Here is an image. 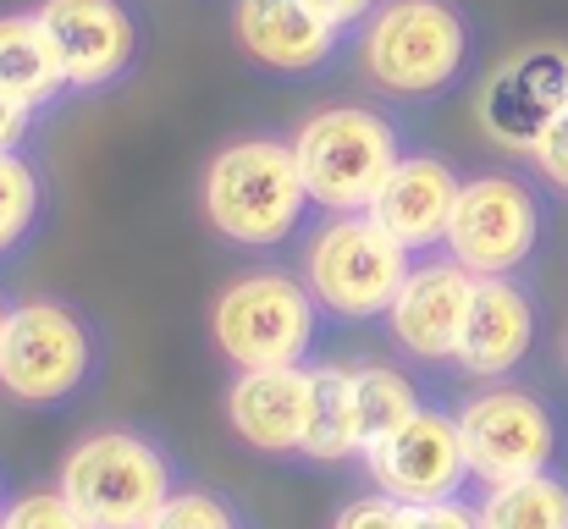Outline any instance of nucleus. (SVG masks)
Wrapping results in <instances>:
<instances>
[{"label":"nucleus","instance_id":"1","mask_svg":"<svg viewBox=\"0 0 568 529\" xmlns=\"http://www.w3.org/2000/svg\"><path fill=\"white\" fill-rule=\"evenodd\" d=\"M310 187L298 172L293 139L248 133L215 150L204 166V215L237 248H276L298 232L310 210Z\"/></svg>","mask_w":568,"mask_h":529},{"label":"nucleus","instance_id":"2","mask_svg":"<svg viewBox=\"0 0 568 529\" xmlns=\"http://www.w3.org/2000/svg\"><path fill=\"white\" fill-rule=\"evenodd\" d=\"M55 491L89 519V529H150V519L178 497V469L139 430H94L61 458Z\"/></svg>","mask_w":568,"mask_h":529},{"label":"nucleus","instance_id":"3","mask_svg":"<svg viewBox=\"0 0 568 529\" xmlns=\"http://www.w3.org/2000/svg\"><path fill=\"white\" fill-rule=\"evenodd\" d=\"M464 61H469V28L453 0H386L371 11L359 39L365 78L403 100H430L453 89Z\"/></svg>","mask_w":568,"mask_h":529},{"label":"nucleus","instance_id":"4","mask_svg":"<svg viewBox=\"0 0 568 529\" xmlns=\"http://www.w3.org/2000/svg\"><path fill=\"white\" fill-rule=\"evenodd\" d=\"M210 337L237 369L304 364L321 337V298L287 271H243L210 309Z\"/></svg>","mask_w":568,"mask_h":529},{"label":"nucleus","instance_id":"5","mask_svg":"<svg viewBox=\"0 0 568 529\" xmlns=\"http://www.w3.org/2000/svg\"><path fill=\"white\" fill-rule=\"evenodd\" d=\"M293 155L321 210L354 215L376 204L381 182L403 161V144H397V128L371 105H326L298 122Z\"/></svg>","mask_w":568,"mask_h":529},{"label":"nucleus","instance_id":"6","mask_svg":"<svg viewBox=\"0 0 568 529\" xmlns=\"http://www.w3.org/2000/svg\"><path fill=\"white\" fill-rule=\"evenodd\" d=\"M403 276H408V248L371 210L332 215L304 254V282L321 298V309L337 321H386Z\"/></svg>","mask_w":568,"mask_h":529},{"label":"nucleus","instance_id":"7","mask_svg":"<svg viewBox=\"0 0 568 529\" xmlns=\"http://www.w3.org/2000/svg\"><path fill=\"white\" fill-rule=\"evenodd\" d=\"M94 375V337L78 309L55 298L11 304L0 332V391L28 408H55Z\"/></svg>","mask_w":568,"mask_h":529},{"label":"nucleus","instance_id":"8","mask_svg":"<svg viewBox=\"0 0 568 529\" xmlns=\"http://www.w3.org/2000/svg\"><path fill=\"white\" fill-rule=\"evenodd\" d=\"M458 430H464L469 469H475L480 486H508V480L541 475L558 458V419L525 386L491 380L486 391L464 397L458 403Z\"/></svg>","mask_w":568,"mask_h":529},{"label":"nucleus","instance_id":"9","mask_svg":"<svg viewBox=\"0 0 568 529\" xmlns=\"http://www.w3.org/2000/svg\"><path fill=\"white\" fill-rule=\"evenodd\" d=\"M541 243V199L519 176H469L447 221V260L469 276H514Z\"/></svg>","mask_w":568,"mask_h":529},{"label":"nucleus","instance_id":"10","mask_svg":"<svg viewBox=\"0 0 568 529\" xmlns=\"http://www.w3.org/2000/svg\"><path fill=\"white\" fill-rule=\"evenodd\" d=\"M376 491L397 497L403 508H436L464 497V486L475 480L469 469V447L458 430V414L447 408H419L403 430H392L381 447L365 452Z\"/></svg>","mask_w":568,"mask_h":529},{"label":"nucleus","instance_id":"11","mask_svg":"<svg viewBox=\"0 0 568 529\" xmlns=\"http://www.w3.org/2000/svg\"><path fill=\"white\" fill-rule=\"evenodd\" d=\"M475 282L458 260H419L408 265L392 309H386V326H392V343L419 358V364H447L458 358L464 343V321H469V304H475Z\"/></svg>","mask_w":568,"mask_h":529},{"label":"nucleus","instance_id":"12","mask_svg":"<svg viewBox=\"0 0 568 529\" xmlns=\"http://www.w3.org/2000/svg\"><path fill=\"white\" fill-rule=\"evenodd\" d=\"M33 11L67 67V89H105L139 55V22L122 0H39Z\"/></svg>","mask_w":568,"mask_h":529},{"label":"nucleus","instance_id":"13","mask_svg":"<svg viewBox=\"0 0 568 529\" xmlns=\"http://www.w3.org/2000/svg\"><path fill=\"white\" fill-rule=\"evenodd\" d=\"M530 348H536V298L514 276H480L453 364L475 380H503L530 358Z\"/></svg>","mask_w":568,"mask_h":529},{"label":"nucleus","instance_id":"14","mask_svg":"<svg viewBox=\"0 0 568 529\" xmlns=\"http://www.w3.org/2000/svg\"><path fill=\"white\" fill-rule=\"evenodd\" d=\"M310 386H315V369L304 364L237 369V380L226 386V425L254 452H298L304 425H310Z\"/></svg>","mask_w":568,"mask_h":529},{"label":"nucleus","instance_id":"15","mask_svg":"<svg viewBox=\"0 0 568 529\" xmlns=\"http://www.w3.org/2000/svg\"><path fill=\"white\" fill-rule=\"evenodd\" d=\"M237 44L271 72H315L337 55L343 28L326 22L310 0H237Z\"/></svg>","mask_w":568,"mask_h":529},{"label":"nucleus","instance_id":"16","mask_svg":"<svg viewBox=\"0 0 568 529\" xmlns=\"http://www.w3.org/2000/svg\"><path fill=\"white\" fill-rule=\"evenodd\" d=\"M458 187H464V182L453 176L447 161H436V155H403V161L392 166V176L381 182L371 215H376L408 254H430V248H442V237H447Z\"/></svg>","mask_w":568,"mask_h":529},{"label":"nucleus","instance_id":"17","mask_svg":"<svg viewBox=\"0 0 568 529\" xmlns=\"http://www.w3.org/2000/svg\"><path fill=\"white\" fill-rule=\"evenodd\" d=\"M564 105H568V55H558V50H525V55H514L491 78L480 111H486V128L503 144L530 150Z\"/></svg>","mask_w":568,"mask_h":529},{"label":"nucleus","instance_id":"18","mask_svg":"<svg viewBox=\"0 0 568 529\" xmlns=\"http://www.w3.org/2000/svg\"><path fill=\"white\" fill-rule=\"evenodd\" d=\"M61 89H67V67H61L39 11H6L0 17V94L39 111Z\"/></svg>","mask_w":568,"mask_h":529},{"label":"nucleus","instance_id":"19","mask_svg":"<svg viewBox=\"0 0 568 529\" xmlns=\"http://www.w3.org/2000/svg\"><path fill=\"white\" fill-rule=\"evenodd\" d=\"M304 458L315 464H343V458H365L359 447V414H354V369L343 364H321L315 386H310V425H304Z\"/></svg>","mask_w":568,"mask_h":529},{"label":"nucleus","instance_id":"20","mask_svg":"<svg viewBox=\"0 0 568 529\" xmlns=\"http://www.w3.org/2000/svg\"><path fill=\"white\" fill-rule=\"evenodd\" d=\"M475 508L486 529H568V480L541 469L508 486H486Z\"/></svg>","mask_w":568,"mask_h":529},{"label":"nucleus","instance_id":"21","mask_svg":"<svg viewBox=\"0 0 568 529\" xmlns=\"http://www.w3.org/2000/svg\"><path fill=\"white\" fill-rule=\"evenodd\" d=\"M419 391L403 369L392 364H359L354 369V414H359V447L371 452L381 447L392 430H403L414 414H419Z\"/></svg>","mask_w":568,"mask_h":529},{"label":"nucleus","instance_id":"22","mask_svg":"<svg viewBox=\"0 0 568 529\" xmlns=\"http://www.w3.org/2000/svg\"><path fill=\"white\" fill-rule=\"evenodd\" d=\"M39 204H44L39 172H33L17 150H6V155H0V254H11V248L33 232Z\"/></svg>","mask_w":568,"mask_h":529},{"label":"nucleus","instance_id":"23","mask_svg":"<svg viewBox=\"0 0 568 529\" xmlns=\"http://www.w3.org/2000/svg\"><path fill=\"white\" fill-rule=\"evenodd\" d=\"M150 529H237L232 508L215 497V491H199V486H178V497L150 519Z\"/></svg>","mask_w":568,"mask_h":529},{"label":"nucleus","instance_id":"24","mask_svg":"<svg viewBox=\"0 0 568 529\" xmlns=\"http://www.w3.org/2000/svg\"><path fill=\"white\" fill-rule=\"evenodd\" d=\"M0 529H89V519L61 491H22L0 513Z\"/></svg>","mask_w":568,"mask_h":529},{"label":"nucleus","instance_id":"25","mask_svg":"<svg viewBox=\"0 0 568 529\" xmlns=\"http://www.w3.org/2000/svg\"><path fill=\"white\" fill-rule=\"evenodd\" d=\"M332 529H408V508L397 502V497H359V502H348L343 513H337V525Z\"/></svg>","mask_w":568,"mask_h":529},{"label":"nucleus","instance_id":"26","mask_svg":"<svg viewBox=\"0 0 568 529\" xmlns=\"http://www.w3.org/2000/svg\"><path fill=\"white\" fill-rule=\"evenodd\" d=\"M530 161H536V172L547 176L552 187H564L568 193V105L547 122V133L530 144Z\"/></svg>","mask_w":568,"mask_h":529},{"label":"nucleus","instance_id":"27","mask_svg":"<svg viewBox=\"0 0 568 529\" xmlns=\"http://www.w3.org/2000/svg\"><path fill=\"white\" fill-rule=\"evenodd\" d=\"M408 529H486V525H480V508L453 497V502H436V508H408Z\"/></svg>","mask_w":568,"mask_h":529},{"label":"nucleus","instance_id":"28","mask_svg":"<svg viewBox=\"0 0 568 529\" xmlns=\"http://www.w3.org/2000/svg\"><path fill=\"white\" fill-rule=\"evenodd\" d=\"M28 128H33V105H22V100H6V94H0V155H6V150H17V144L28 139Z\"/></svg>","mask_w":568,"mask_h":529},{"label":"nucleus","instance_id":"29","mask_svg":"<svg viewBox=\"0 0 568 529\" xmlns=\"http://www.w3.org/2000/svg\"><path fill=\"white\" fill-rule=\"evenodd\" d=\"M326 22H337V28H354V22H365L371 11H376L381 0H310Z\"/></svg>","mask_w":568,"mask_h":529},{"label":"nucleus","instance_id":"30","mask_svg":"<svg viewBox=\"0 0 568 529\" xmlns=\"http://www.w3.org/2000/svg\"><path fill=\"white\" fill-rule=\"evenodd\" d=\"M6 315H11V304H6V298H0V332H6Z\"/></svg>","mask_w":568,"mask_h":529},{"label":"nucleus","instance_id":"31","mask_svg":"<svg viewBox=\"0 0 568 529\" xmlns=\"http://www.w3.org/2000/svg\"><path fill=\"white\" fill-rule=\"evenodd\" d=\"M0 513H6V508H0Z\"/></svg>","mask_w":568,"mask_h":529}]
</instances>
